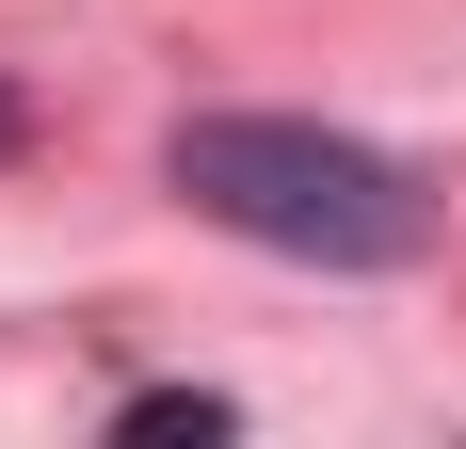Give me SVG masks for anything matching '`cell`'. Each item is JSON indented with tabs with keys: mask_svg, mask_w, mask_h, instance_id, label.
Segmentation results:
<instances>
[{
	"mask_svg": "<svg viewBox=\"0 0 466 449\" xmlns=\"http://www.w3.org/2000/svg\"><path fill=\"white\" fill-rule=\"evenodd\" d=\"M177 193L274 257H322V273H386L434 241V193L354 129H306V113H193L177 129Z\"/></svg>",
	"mask_w": 466,
	"mask_h": 449,
	"instance_id": "1",
	"label": "cell"
},
{
	"mask_svg": "<svg viewBox=\"0 0 466 449\" xmlns=\"http://www.w3.org/2000/svg\"><path fill=\"white\" fill-rule=\"evenodd\" d=\"M129 434H145V449H161V434H193V449H209V434H226V402H209V385H145V402H129Z\"/></svg>",
	"mask_w": 466,
	"mask_h": 449,
	"instance_id": "2",
	"label": "cell"
},
{
	"mask_svg": "<svg viewBox=\"0 0 466 449\" xmlns=\"http://www.w3.org/2000/svg\"><path fill=\"white\" fill-rule=\"evenodd\" d=\"M0 145H16V96H0Z\"/></svg>",
	"mask_w": 466,
	"mask_h": 449,
	"instance_id": "3",
	"label": "cell"
}]
</instances>
